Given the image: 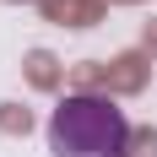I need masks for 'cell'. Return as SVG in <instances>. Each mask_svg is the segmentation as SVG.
Here are the masks:
<instances>
[{
	"mask_svg": "<svg viewBox=\"0 0 157 157\" xmlns=\"http://www.w3.org/2000/svg\"><path fill=\"white\" fill-rule=\"evenodd\" d=\"M54 157H130V119L103 92H65L49 114Z\"/></svg>",
	"mask_w": 157,
	"mask_h": 157,
	"instance_id": "cell-1",
	"label": "cell"
}]
</instances>
